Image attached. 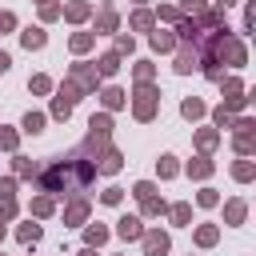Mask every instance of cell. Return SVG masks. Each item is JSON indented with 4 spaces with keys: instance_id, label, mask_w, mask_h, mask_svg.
<instances>
[{
    "instance_id": "8fae6325",
    "label": "cell",
    "mask_w": 256,
    "mask_h": 256,
    "mask_svg": "<svg viewBox=\"0 0 256 256\" xmlns=\"http://www.w3.org/2000/svg\"><path fill=\"white\" fill-rule=\"evenodd\" d=\"M0 236H4V228H0Z\"/></svg>"
},
{
    "instance_id": "3957f363",
    "label": "cell",
    "mask_w": 256,
    "mask_h": 256,
    "mask_svg": "<svg viewBox=\"0 0 256 256\" xmlns=\"http://www.w3.org/2000/svg\"><path fill=\"white\" fill-rule=\"evenodd\" d=\"M24 44H28V48H40V44H44V32H40V28H28V32H24Z\"/></svg>"
},
{
    "instance_id": "9c48e42d",
    "label": "cell",
    "mask_w": 256,
    "mask_h": 256,
    "mask_svg": "<svg viewBox=\"0 0 256 256\" xmlns=\"http://www.w3.org/2000/svg\"><path fill=\"white\" fill-rule=\"evenodd\" d=\"M8 28H12V16H8V12H0V32H8Z\"/></svg>"
},
{
    "instance_id": "30bf717a",
    "label": "cell",
    "mask_w": 256,
    "mask_h": 256,
    "mask_svg": "<svg viewBox=\"0 0 256 256\" xmlns=\"http://www.w3.org/2000/svg\"><path fill=\"white\" fill-rule=\"evenodd\" d=\"M8 64H12V60H8L4 52H0V72H8Z\"/></svg>"
},
{
    "instance_id": "ba28073f",
    "label": "cell",
    "mask_w": 256,
    "mask_h": 256,
    "mask_svg": "<svg viewBox=\"0 0 256 256\" xmlns=\"http://www.w3.org/2000/svg\"><path fill=\"white\" fill-rule=\"evenodd\" d=\"M100 72H104V76L116 72V56H104V60H100Z\"/></svg>"
},
{
    "instance_id": "7a4b0ae2",
    "label": "cell",
    "mask_w": 256,
    "mask_h": 256,
    "mask_svg": "<svg viewBox=\"0 0 256 256\" xmlns=\"http://www.w3.org/2000/svg\"><path fill=\"white\" fill-rule=\"evenodd\" d=\"M120 236H124V240H128V236H140V220L124 216V220H120Z\"/></svg>"
},
{
    "instance_id": "5b68a950",
    "label": "cell",
    "mask_w": 256,
    "mask_h": 256,
    "mask_svg": "<svg viewBox=\"0 0 256 256\" xmlns=\"http://www.w3.org/2000/svg\"><path fill=\"white\" fill-rule=\"evenodd\" d=\"M120 100H124V92H120V88H108V92H104V104H108V108H116Z\"/></svg>"
},
{
    "instance_id": "52a82bcc",
    "label": "cell",
    "mask_w": 256,
    "mask_h": 256,
    "mask_svg": "<svg viewBox=\"0 0 256 256\" xmlns=\"http://www.w3.org/2000/svg\"><path fill=\"white\" fill-rule=\"evenodd\" d=\"M20 236H24V240H36V236H40V228H36V224H24Z\"/></svg>"
},
{
    "instance_id": "277c9868",
    "label": "cell",
    "mask_w": 256,
    "mask_h": 256,
    "mask_svg": "<svg viewBox=\"0 0 256 256\" xmlns=\"http://www.w3.org/2000/svg\"><path fill=\"white\" fill-rule=\"evenodd\" d=\"M24 128H28V132H40V128H44V116H40V112H28V116H24Z\"/></svg>"
},
{
    "instance_id": "6da1fadb",
    "label": "cell",
    "mask_w": 256,
    "mask_h": 256,
    "mask_svg": "<svg viewBox=\"0 0 256 256\" xmlns=\"http://www.w3.org/2000/svg\"><path fill=\"white\" fill-rule=\"evenodd\" d=\"M144 244H148V252H152V256H164V252H168V236H160V232H148V240H144Z\"/></svg>"
},
{
    "instance_id": "8992f818",
    "label": "cell",
    "mask_w": 256,
    "mask_h": 256,
    "mask_svg": "<svg viewBox=\"0 0 256 256\" xmlns=\"http://www.w3.org/2000/svg\"><path fill=\"white\" fill-rule=\"evenodd\" d=\"M100 168H104V172H116V168H120V156H116V152H108V156H104V164H100Z\"/></svg>"
}]
</instances>
